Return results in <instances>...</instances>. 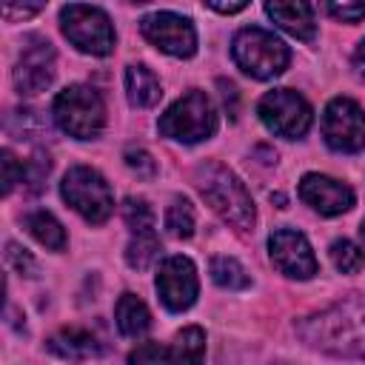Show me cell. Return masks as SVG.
<instances>
[{"mask_svg": "<svg viewBox=\"0 0 365 365\" xmlns=\"http://www.w3.org/2000/svg\"><path fill=\"white\" fill-rule=\"evenodd\" d=\"M297 334L317 351L365 359V297H345L297 322Z\"/></svg>", "mask_w": 365, "mask_h": 365, "instance_id": "6da1fadb", "label": "cell"}, {"mask_svg": "<svg viewBox=\"0 0 365 365\" xmlns=\"http://www.w3.org/2000/svg\"><path fill=\"white\" fill-rule=\"evenodd\" d=\"M197 188L202 200L234 228H251L254 225V202L245 185L234 171H228L220 163H205L197 168Z\"/></svg>", "mask_w": 365, "mask_h": 365, "instance_id": "7a4b0ae2", "label": "cell"}, {"mask_svg": "<svg viewBox=\"0 0 365 365\" xmlns=\"http://www.w3.org/2000/svg\"><path fill=\"white\" fill-rule=\"evenodd\" d=\"M231 54H234V63L254 80H271V77L282 74L291 60L288 46L277 34L257 29V26L237 31Z\"/></svg>", "mask_w": 365, "mask_h": 365, "instance_id": "3957f363", "label": "cell"}, {"mask_svg": "<svg viewBox=\"0 0 365 365\" xmlns=\"http://www.w3.org/2000/svg\"><path fill=\"white\" fill-rule=\"evenodd\" d=\"M57 125L77 140H94L106 128V103L91 86H68L54 97Z\"/></svg>", "mask_w": 365, "mask_h": 365, "instance_id": "277c9868", "label": "cell"}, {"mask_svg": "<svg viewBox=\"0 0 365 365\" xmlns=\"http://www.w3.org/2000/svg\"><path fill=\"white\" fill-rule=\"evenodd\" d=\"M217 131V111L205 91H185L160 117V134L180 143H200Z\"/></svg>", "mask_w": 365, "mask_h": 365, "instance_id": "5b68a950", "label": "cell"}, {"mask_svg": "<svg viewBox=\"0 0 365 365\" xmlns=\"http://www.w3.org/2000/svg\"><path fill=\"white\" fill-rule=\"evenodd\" d=\"M60 194L80 217H86L94 225L106 222L114 211V197H111L108 182L103 180L100 171H94L88 165L68 168L63 182H60Z\"/></svg>", "mask_w": 365, "mask_h": 365, "instance_id": "8992f818", "label": "cell"}, {"mask_svg": "<svg viewBox=\"0 0 365 365\" xmlns=\"http://www.w3.org/2000/svg\"><path fill=\"white\" fill-rule=\"evenodd\" d=\"M60 23L63 34L86 54L106 57L114 48V26L108 14L97 6H83V3H68L60 9Z\"/></svg>", "mask_w": 365, "mask_h": 365, "instance_id": "52a82bcc", "label": "cell"}, {"mask_svg": "<svg viewBox=\"0 0 365 365\" xmlns=\"http://www.w3.org/2000/svg\"><path fill=\"white\" fill-rule=\"evenodd\" d=\"M257 114L259 120L268 125V131L279 134V137H288V140H297L302 137L308 128H311V106L305 103V97H299L297 91L291 88H277V91H268L259 106H257Z\"/></svg>", "mask_w": 365, "mask_h": 365, "instance_id": "ba28073f", "label": "cell"}, {"mask_svg": "<svg viewBox=\"0 0 365 365\" xmlns=\"http://www.w3.org/2000/svg\"><path fill=\"white\" fill-rule=\"evenodd\" d=\"M322 137L334 151L354 154L365 148V111L348 100L334 97L322 114Z\"/></svg>", "mask_w": 365, "mask_h": 365, "instance_id": "9c48e42d", "label": "cell"}, {"mask_svg": "<svg viewBox=\"0 0 365 365\" xmlns=\"http://www.w3.org/2000/svg\"><path fill=\"white\" fill-rule=\"evenodd\" d=\"M143 37L171 57H191L197 51V31L188 17L174 11H154L140 20Z\"/></svg>", "mask_w": 365, "mask_h": 365, "instance_id": "30bf717a", "label": "cell"}, {"mask_svg": "<svg viewBox=\"0 0 365 365\" xmlns=\"http://www.w3.org/2000/svg\"><path fill=\"white\" fill-rule=\"evenodd\" d=\"M197 268L188 257H168L157 271V294L168 311H185L197 299Z\"/></svg>", "mask_w": 365, "mask_h": 365, "instance_id": "8fae6325", "label": "cell"}, {"mask_svg": "<svg viewBox=\"0 0 365 365\" xmlns=\"http://www.w3.org/2000/svg\"><path fill=\"white\" fill-rule=\"evenodd\" d=\"M54 80V48L43 37H31L14 66V88L26 97L40 94Z\"/></svg>", "mask_w": 365, "mask_h": 365, "instance_id": "7c38bea8", "label": "cell"}, {"mask_svg": "<svg viewBox=\"0 0 365 365\" xmlns=\"http://www.w3.org/2000/svg\"><path fill=\"white\" fill-rule=\"evenodd\" d=\"M271 262L294 279H308L317 274V257L308 245V240L294 228H277L268 240Z\"/></svg>", "mask_w": 365, "mask_h": 365, "instance_id": "4fadbf2b", "label": "cell"}, {"mask_svg": "<svg viewBox=\"0 0 365 365\" xmlns=\"http://www.w3.org/2000/svg\"><path fill=\"white\" fill-rule=\"evenodd\" d=\"M299 197L325 217H336L354 205V191L325 174H305L299 182Z\"/></svg>", "mask_w": 365, "mask_h": 365, "instance_id": "5bb4252c", "label": "cell"}, {"mask_svg": "<svg viewBox=\"0 0 365 365\" xmlns=\"http://www.w3.org/2000/svg\"><path fill=\"white\" fill-rule=\"evenodd\" d=\"M265 14L297 40H314L317 34L314 9L308 3H265Z\"/></svg>", "mask_w": 365, "mask_h": 365, "instance_id": "9a60e30c", "label": "cell"}, {"mask_svg": "<svg viewBox=\"0 0 365 365\" xmlns=\"http://www.w3.org/2000/svg\"><path fill=\"white\" fill-rule=\"evenodd\" d=\"M46 348L54 356H63V359H97L103 354V342L91 331H83V328L57 331L54 336H48Z\"/></svg>", "mask_w": 365, "mask_h": 365, "instance_id": "2e32d148", "label": "cell"}, {"mask_svg": "<svg viewBox=\"0 0 365 365\" xmlns=\"http://www.w3.org/2000/svg\"><path fill=\"white\" fill-rule=\"evenodd\" d=\"M125 91H128V103L134 108H151V106H157V100L163 94L160 80L145 66H128L125 68Z\"/></svg>", "mask_w": 365, "mask_h": 365, "instance_id": "e0dca14e", "label": "cell"}, {"mask_svg": "<svg viewBox=\"0 0 365 365\" xmlns=\"http://www.w3.org/2000/svg\"><path fill=\"white\" fill-rule=\"evenodd\" d=\"M114 319H117L120 334H123V336H131V339L143 336V334L148 331V325H151V314H148L145 302L137 299L134 294H123V297L117 299Z\"/></svg>", "mask_w": 365, "mask_h": 365, "instance_id": "ac0fdd59", "label": "cell"}, {"mask_svg": "<svg viewBox=\"0 0 365 365\" xmlns=\"http://www.w3.org/2000/svg\"><path fill=\"white\" fill-rule=\"evenodd\" d=\"M26 228H29V234H31L40 245H46V248H51V251H60V248L66 245V231H63V225L54 220V214H48V211H31V214L26 217Z\"/></svg>", "mask_w": 365, "mask_h": 365, "instance_id": "d6986e66", "label": "cell"}, {"mask_svg": "<svg viewBox=\"0 0 365 365\" xmlns=\"http://www.w3.org/2000/svg\"><path fill=\"white\" fill-rule=\"evenodd\" d=\"M123 217H125V225L131 231V240H145V237H157V222H154V211L145 200L140 197H128L123 202Z\"/></svg>", "mask_w": 365, "mask_h": 365, "instance_id": "ffe728a7", "label": "cell"}, {"mask_svg": "<svg viewBox=\"0 0 365 365\" xmlns=\"http://www.w3.org/2000/svg\"><path fill=\"white\" fill-rule=\"evenodd\" d=\"M205 359V334L202 328L191 325L177 334L174 342V365H202Z\"/></svg>", "mask_w": 365, "mask_h": 365, "instance_id": "44dd1931", "label": "cell"}, {"mask_svg": "<svg viewBox=\"0 0 365 365\" xmlns=\"http://www.w3.org/2000/svg\"><path fill=\"white\" fill-rule=\"evenodd\" d=\"M211 279L220 288H228V291H242V288L251 285L248 271L234 257H214L211 259Z\"/></svg>", "mask_w": 365, "mask_h": 365, "instance_id": "7402d4cb", "label": "cell"}, {"mask_svg": "<svg viewBox=\"0 0 365 365\" xmlns=\"http://www.w3.org/2000/svg\"><path fill=\"white\" fill-rule=\"evenodd\" d=\"M6 128H9V134H11L14 140H37V137L48 134V123H46V120L40 117V111H34V108L11 111Z\"/></svg>", "mask_w": 365, "mask_h": 365, "instance_id": "603a6c76", "label": "cell"}, {"mask_svg": "<svg viewBox=\"0 0 365 365\" xmlns=\"http://www.w3.org/2000/svg\"><path fill=\"white\" fill-rule=\"evenodd\" d=\"M165 228H168V234L177 237V240H185V237L194 234V208H191L188 200L177 197V200L168 205V211H165Z\"/></svg>", "mask_w": 365, "mask_h": 365, "instance_id": "cb8c5ba5", "label": "cell"}, {"mask_svg": "<svg viewBox=\"0 0 365 365\" xmlns=\"http://www.w3.org/2000/svg\"><path fill=\"white\" fill-rule=\"evenodd\" d=\"M331 259H334L336 271H342V274H354L365 265V254L351 240H336L331 245Z\"/></svg>", "mask_w": 365, "mask_h": 365, "instance_id": "d4e9b609", "label": "cell"}, {"mask_svg": "<svg viewBox=\"0 0 365 365\" xmlns=\"http://www.w3.org/2000/svg\"><path fill=\"white\" fill-rule=\"evenodd\" d=\"M128 365H174L168 348H163L160 342H143L140 348L131 351Z\"/></svg>", "mask_w": 365, "mask_h": 365, "instance_id": "484cf974", "label": "cell"}, {"mask_svg": "<svg viewBox=\"0 0 365 365\" xmlns=\"http://www.w3.org/2000/svg\"><path fill=\"white\" fill-rule=\"evenodd\" d=\"M0 165H3V194H11V188H14L17 182H23L26 165H23L9 148L0 154Z\"/></svg>", "mask_w": 365, "mask_h": 365, "instance_id": "4316f807", "label": "cell"}, {"mask_svg": "<svg viewBox=\"0 0 365 365\" xmlns=\"http://www.w3.org/2000/svg\"><path fill=\"white\" fill-rule=\"evenodd\" d=\"M6 262H9L17 274H23V277H34V271H37L34 257H31L26 248H20L17 242H9V245H6Z\"/></svg>", "mask_w": 365, "mask_h": 365, "instance_id": "83f0119b", "label": "cell"}, {"mask_svg": "<svg viewBox=\"0 0 365 365\" xmlns=\"http://www.w3.org/2000/svg\"><path fill=\"white\" fill-rule=\"evenodd\" d=\"M125 165L131 171H137V177H154L157 174V163L151 160V154L145 148H125Z\"/></svg>", "mask_w": 365, "mask_h": 365, "instance_id": "f1b7e54d", "label": "cell"}, {"mask_svg": "<svg viewBox=\"0 0 365 365\" xmlns=\"http://www.w3.org/2000/svg\"><path fill=\"white\" fill-rule=\"evenodd\" d=\"M325 11L342 23H356L365 17V3H328Z\"/></svg>", "mask_w": 365, "mask_h": 365, "instance_id": "f546056e", "label": "cell"}, {"mask_svg": "<svg viewBox=\"0 0 365 365\" xmlns=\"http://www.w3.org/2000/svg\"><path fill=\"white\" fill-rule=\"evenodd\" d=\"M43 6L40 3H29V6H20V3H6L3 6V14H6V20L9 23H14V20H26V17H31V14H37Z\"/></svg>", "mask_w": 365, "mask_h": 365, "instance_id": "4dcf8cb0", "label": "cell"}, {"mask_svg": "<svg viewBox=\"0 0 365 365\" xmlns=\"http://www.w3.org/2000/svg\"><path fill=\"white\" fill-rule=\"evenodd\" d=\"M214 11H222V14H237V11H242L248 3H217V0H211L208 3Z\"/></svg>", "mask_w": 365, "mask_h": 365, "instance_id": "1f68e13d", "label": "cell"}, {"mask_svg": "<svg viewBox=\"0 0 365 365\" xmlns=\"http://www.w3.org/2000/svg\"><path fill=\"white\" fill-rule=\"evenodd\" d=\"M220 88H222V100H225V106L231 103V111L237 114V88H234L231 83H225V80H220Z\"/></svg>", "mask_w": 365, "mask_h": 365, "instance_id": "d6a6232c", "label": "cell"}, {"mask_svg": "<svg viewBox=\"0 0 365 365\" xmlns=\"http://www.w3.org/2000/svg\"><path fill=\"white\" fill-rule=\"evenodd\" d=\"M354 68H356V77L365 80V40L356 46V54H354Z\"/></svg>", "mask_w": 365, "mask_h": 365, "instance_id": "836d02e7", "label": "cell"}, {"mask_svg": "<svg viewBox=\"0 0 365 365\" xmlns=\"http://www.w3.org/2000/svg\"><path fill=\"white\" fill-rule=\"evenodd\" d=\"M271 202H279V205H282V202H285V197H282V194H271Z\"/></svg>", "mask_w": 365, "mask_h": 365, "instance_id": "e575fe53", "label": "cell"}, {"mask_svg": "<svg viewBox=\"0 0 365 365\" xmlns=\"http://www.w3.org/2000/svg\"><path fill=\"white\" fill-rule=\"evenodd\" d=\"M359 237H362V240H365V222H362V225H359Z\"/></svg>", "mask_w": 365, "mask_h": 365, "instance_id": "d590c367", "label": "cell"}]
</instances>
